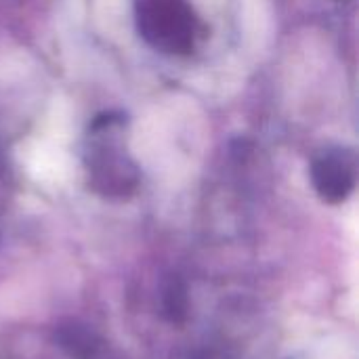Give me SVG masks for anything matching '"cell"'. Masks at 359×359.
Listing matches in <instances>:
<instances>
[{
    "instance_id": "3",
    "label": "cell",
    "mask_w": 359,
    "mask_h": 359,
    "mask_svg": "<svg viewBox=\"0 0 359 359\" xmlns=\"http://www.w3.org/2000/svg\"><path fill=\"white\" fill-rule=\"evenodd\" d=\"M311 181L322 200L330 204L347 200L358 181L355 154L343 147L320 154L311 164Z\"/></svg>"
},
{
    "instance_id": "1",
    "label": "cell",
    "mask_w": 359,
    "mask_h": 359,
    "mask_svg": "<svg viewBox=\"0 0 359 359\" xmlns=\"http://www.w3.org/2000/svg\"><path fill=\"white\" fill-rule=\"evenodd\" d=\"M135 21L141 38L168 55L189 53L198 36V19L187 0H135Z\"/></svg>"
},
{
    "instance_id": "2",
    "label": "cell",
    "mask_w": 359,
    "mask_h": 359,
    "mask_svg": "<svg viewBox=\"0 0 359 359\" xmlns=\"http://www.w3.org/2000/svg\"><path fill=\"white\" fill-rule=\"evenodd\" d=\"M124 120L101 116L86 137V166L103 187H128L135 181V166L126 154Z\"/></svg>"
}]
</instances>
